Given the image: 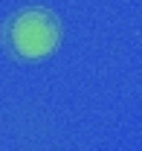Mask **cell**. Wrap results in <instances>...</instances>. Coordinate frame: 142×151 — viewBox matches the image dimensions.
<instances>
[{"label": "cell", "mask_w": 142, "mask_h": 151, "mask_svg": "<svg viewBox=\"0 0 142 151\" xmlns=\"http://www.w3.org/2000/svg\"><path fill=\"white\" fill-rule=\"evenodd\" d=\"M61 20L52 9L26 6L3 23V47L15 61L35 64L55 55V50L61 47Z\"/></svg>", "instance_id": "1"}]
</instances>
